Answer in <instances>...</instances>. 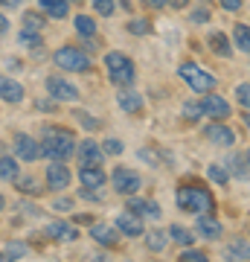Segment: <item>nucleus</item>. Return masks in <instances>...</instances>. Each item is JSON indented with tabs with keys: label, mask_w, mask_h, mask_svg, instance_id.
<instances>
[{
	"label": "nucleus",
	"mask_w": 250,
	"mask_h": 262,
	"mask_svg": "<svg viewBox=\"0 0 250 262\" xmlns=\"http://www.w3.org/2000/svg\"><path fill=\"white\" fill-rule=\"evenodd\" d=\"M177 207H180L184 213H213L215 198L204 184L192 181V184H180V187H177Z\"/></svg>",
	"instance_id": "f257e3e1"
},
{
	"label": "nucleus",
	"mask_w": 250,
	"mask_h": 262,
	"mask_svg": "<svg viewBox=\"0 0 250 262\" xmlns=\"http://www.w3.org/2000/svg\"><path fill=\"white\" fill-rule=\"evenodd\" d=\"M76 151V137L67 128H47L41 140V158L67 160Z\"/></svg>",
	"instance_id": "f03ea898"
},
{
	"label": "nucleus",
	"mask_w": 250,
	"mask_h": 262,
	"mask_svg": "<svg viewBox=\"0 0 250 262\" xmlns=\"http://www.w3.org/2000/svg\"><path fill=\"white\" fill-rule=\"evenodd\" d=\"M105 67H108V79H111L113 84H120V88H128V84H134V79H137L134 61H131L128 56L117 53V50L105 53Z\"/></svg>",
	"instance_id": "7ed1b4c3"
},
{
	"label": "nucleus",
	"mask_w": 250,
	"mask_h": 262,
	"mask_svg": "<svg viewBox=\"0 0 250 262\" xmlns=\"http://www.w3.org/2000/svg\"><path fill=\"white\" fill-rule=\"evenodd\" d=\"M177 76L184 79L189 88H192L195 94H207V91H215V76L207 73L204 67L192 64V61H184V64L177 67Z\"/></svg>",
	"instance_id": "20e7f679"
},
{
	"label": "nucleus",
	"mask_w": 250,
	"mask_h": 262,
	"mask_svg": "<svg viewBox=\"0 0 250 262\" xmlns=\"http://www.w3.org/2000/svg\"><path fill=\"white\" fill-rule=\"evenodd\" d=\"M53 61H56L61 70H70V73H84V70H90V58L84 56V50H76V47H58Z\"/></svg>",
	"instance_id": "39448f33"
},
{
	"label": "nucleus",
	"mask_w": 250,
	"mask_h": 262,
	"mask_svg": "<svg viewBox=\"0 0 250 262\" xmlns=\"http://www.w3.org/2000/svg\"><path fill=\"white\" fill-rule=\"evenodd\" d=\"M111 184H113V189H117L120 195H137V189L143 187L137 172H131V169H125V166H117V169H113Z\"/></svg>",
	"instance_id": "423d86ee"
},
{
	"label": "nucleus",
	"mask_w": 250,
	"mask_h": 262,
	"mask_svg": "<svg viewBox=\"0 0 250 262\" xmlns=\"http://www.w3.org/2000/svg\"><path fill=\"white\" fill-rule=\"evenodd\" d=\"M76 158H79V163L82 166H102V160H105V151H102V146L96 140H79V146H76V151H73Z\"/></svg>",
	"instance_id": "0eeeda50"
},
{
	"label": "nucleus",
	"mask_w": 250,
	"mask_h": 262,
	"mask_svg": "<svg viewBox=\"0 0 250 262\" xmlns=\"http://www.w3.org/2000/svg\"><path fill=\"white\" fill-rule=\"evenodd\" d=\"M47 91H50V96H53L56 102H76V99H79L76 84H70L67 79H61V76H47Z\"/></svg>",
	"instance_id": "6e6552de"
},
{
	"label": "nucleus",
	"mask_w": 250,
	"mask_h": 262,
	"mask_svg": "<svg viewBox=\"0 0 250 262\" xmlns=\"http://www.w3.org/2000/svg\"><path fill=\"white\" fill-rule=\"evenodd\" d=\"M15 155H18V160H27V163H32V160L41 158V143L35 140V137H29V134H15Z\"/></svg>",
	"instance_id": "1a4fd4ad"
},
{
	"label": "nucleus",
	"mask_w": 250,
	"mask_h": 262,
	"mask_svg": "<svg viewBox=\"0 0 250 262\" xmlns=\"http://www.w3.org/2000/svg\"><path fill=\"white\" fill-rule=\"evenodd\" d=\"M47 187L50 189H67L70 187V169L61 160H50L47 166Z\"/></svg>",
	"instance_id": "9d476101"
},
{
	"label": "nucleus",
	"mask_w": 250,
	"mask_h": 262,
	"mask_svg": "<svg viewBox=\"0 0 250 262\" xmlns=\"http://www.w3.org/2000/svg\"><path fill=\"white\" fill-rule=\"evenodd\" d=\"M201 105H204V114L213 117V120H227V117H230V105L224 102V96H218L215 91H207Z\"/></svg>",
	"instance_id": "9b49d317"
},
{
	"label": "nucleus",
	"mask_w": 250,
	"mask_h": 262,
	"mask_svg": "<svg viewBox=\"0 0 250 262\" xmlns=\"http://www.w3.org/2000/svg\"><path fill=\"white\" fill-rule=\"evenodd\" d=\"M195 230H198V236L201 239H218L221 236V225H218V219L210 213H198V219H195Z\"/></svg>",
	"instance_id": "f8f14e48"
},
{
	"label": "nucleus",
	"mask_w": 250,
	"mask_h": 262,
	"mask_svg": "<svg viewBox=\"0 0 250 262\" xmlns=\"http://www.w3.org/2000/svg\"><path fill=\"white\" fill-rule=\"evenodd\" d=\"M117 230H120V236H143V219L125 210L117 215Z\"/></svg>",
	"instance_id": "ddd939ff"
},
{
	"label": "nucleus",
	"mask_w": 250,
	"mask_h": 262,
	"mask_svg": "<svg viewBox=\"0 0 250 262\" xmlns=\"http://www.w3.org/2000/svg\"><path fill=\"white\" fill-rule=\"evenodd\" d=\"M204 137L210 143H215V146H233L236 143V134H233V128H227L224 122H213V125H207Z\"/></svg>",
	"instance_id": "4468645a"
},
{
	"label": "nucleus",
	"mask_w": 250,
	"mask_h": 262,
	"mask_svg": "<svg viewBox=\"0 0 250 262\" xmlns=\"http://www.w3.org/2000/svg\"><path fill=\"white\" fill-rule=\"evenodd\" d=\"M0 99L9 105H18L24 99V84L9 79V76H0Z\"/></svg>",
	"instance_id": "2eb2a0df"
},
{
	"label": "nucleus",
	"mask_w": 250,
	"mask_h": 262,
	"mask_svg": "<svg viewBox=\"0 0 250 262\" xmlns=\"http://www.w3.org/2000/svg\"><path fill=\"white\" fill-rule=\"evenodd\" d=\"M79 181H82V187H87V189H102L108 178H105L102 166H82L79 169Z\"/></svg>",
	"instance_id": "dca6fc26"
},
{
	"label": "nucleus",
	"mask_w": 250,
	"mask_h": 262,
	"mask_svg": "<svg viewBox=\"0 0 250 262\" xmlns=\"http://www.w3.org/2000/svg\"><path fill=\"white\" fill-rule=\"evenodd\" d=\"M117 102H120V108L125 114H140V111H143V96H140L137 91H128V88H122V91H120Z\"/></svg>",
	"instance_id": "f3484780"
},
{
	"label": "nucleus",
	"mask_w": 250,
	"mask_h": 262,
	"mask_svg": "<svg viewBox=\"0 0 250 262\" xmlns=\"http://www.w3.org/2000/svg\"><path fill=\"white\" fill-rule=\"evenodd\" d=\"M90 236L99 245H105V248H113V245L120 242V230H117V227H108V225H93Z\"/></svg>",
	"instance_id": "a211bd4d"
},
{
	"label": "nucleus",
	"mask_w": 250,
	"mask_h": 262,
	"mask_svg": "<svg viewBox=\"0 0 250 262\" xmlns=\"http://www.w3.org/2000/svg\"><path fill=\"white\" fill-rule=\"evenodd\" d=\"M47 233L53 236V239H64V242L79 239V230H76L73 225H67V222H50V225H47Z\"/></svg>",
	"instance_id": "6ab92c4d"
},
{
	"label": "nucleus",
	"mask_w": 250,
	"mask_h": 262,
	"mask_svg": "<svg viewBox=\"0 0 250 262\" xmlns=\"http://www.w3.org/2000/svg\"><path fill=\"white\" fill-rule=\"evenodd\" d=\"M38 3H41V12L44 15H50V18H56V20L67 18V12H70V3L67 0H38Z\"/></svg>",
	"instance_id": "aec40b11"
},
{
	"label": "nucleus",
	"mask_w": 250,
	"mask_h": 262,
	"mask_svg": "<svg viewBox=\"0 0 250 262\" xmlns=\"http://www.w3.org/2000/svg\"><path fill=\"white\" fill-rule=\"evenodd\" d=\"M210 47H213L215 56H221V58H230L233 56L230 44H227V38H224L221 32H210Z\"/></svg>",
	"instance_id": "412c9836"
},
{
	"label": "nucleus",
	"mask_w": 250,
	"mask_h": 262,
	"mask_svg": "<svg viewBox=\"0 0 250 262\" xmlns=\"http://www.w3.org/2000/svg\"><path fill=\"white\" fill-rule=\"evenodd\" d=\"M169 245V233L166 230H151V233H146V248L148 251H163V248H166Z\"/></svg>",
	"instance_id": "4be33fe9"
},
{
	"label": "nucleus",
	"mask_w": 250,
	"mask_h": 262,
	"mask_svg": "<svg viewBox=\"0 0 250 262\" xmlns=\"http://www.w3.org/2000/svg\"><path fill=\"white\" fill-rule=\"evenodd\" d=\"M76 32H79V35H84V38H93L96 35V20L93 18H87V15H76Z\"/></svg>",
	"instance_id": "5701e85b"
},
{
	"label": "nucleus",
	"mask_w": 250,
	"mask_h": 262,
	"mask_svg": "<svg viewBox=\"0 0 250 262\" xmlns=\"http://www.w3.org/2000/svg\"><path fill=\"white\" fill-rule=\"evenodd\" d=\"M233 38H236V47H239V53H250V32H247V24H236V29H233Z\"/></svg>",
	"instance_id": "b1692460"
},
{
	"label": "nucleus",
	"mask_w": 250,
	"mask_h": 262,
	"mask_svg": "<svg viewBox=\"0 0 250 262\" xmlns=\"http://www.w3.org/2000/svg\"><path fill=\"white\" fill-rule=\"evenodd\" d=\"M18 178V160L15 158H0V181H15Z\"/></svg>",
	"instance_id": "393cba45"
},
{
	"label": "nucleus",
	"mask_w": 250,
	"mask_h": 262,
	"mask_svg": "<svg viewBox=\"0 0 250 262\" xmlns=\"http://www.w3.org/2000/svg\"><path fill=\"white\" fill-rule=\"evenodd\" d=\"M169 239H175L177 245H192V239L195 236L186 230V227H180V225H172L169 227Z\"/></svg>",
	"instance_id": "a878e982"
},
{
	"label": "nucleus",
	"mask_w": 250,
	"mask_h": 262,
	"mask_svg": "<svg viewBox=\"0 0 250 262\" xmlns=\"http://www.w3.org/2000/svg\"><path fill=\"white\" fill-rule=\"evenodd\" d=\"M12 184H18V189L24 195H38V192H41V189H38V181L32 178V175H29V178H15Z\"/></svg>",
	"instance_id": "bb28decb"
},
{
	"label": "nucleus",
	"mask_w": 250,
	"mask_h": 262,
	"mask_svg": "<svg viewBox=\"0 0 250 262\" xmlns=\"http://www.w3.org/2000/svg\"><path fill=\"white\" fill-rule=\"evenodd\" d=\"M207 178H210V181H215L218 187H224V184L230 181V175L224 172V166H221V163H213V166L207 169Z\"/></svg>",
	"instance_id": "cd10ccee"
},
{
	"label": "nucleus",
	"mask_w": 250,
	"mask_h": 262,
	"mask_svg": "<svg viewBox=\"0 0 250 262\" xmlns=\"http://www.w3.org/2000/svg\"><path fill=\"white\" fill-rule=\"evenodd\" d=\"M24 24H27V29L41 32V29L47 27V18H44V15H38V12H27V15H24Z\"/></svg>",
	"instance_id": "c85d7f7f"
},
{
	"label": "nucleus",
	"mask_w": 250,
	"mask_h": 262,
	"mask_svg": "<svg viewBox=\"0 0 250 262\" xmlns=\"http://www.w3.org/2000/svg\"><path fill=\"white\" fill-rule=\"evenodd\" d=\"M201 117H204V105L201 102H192V99H189V102L184 105V120H201Z\"/></svg>",
	"instance_id": "c756f323"
},
{
	"label": "nucleus",
	"mask_w": 250,
	"mask_h": 262,
	"mask_svg": "<svg viewBox=\"0 0 250 262\" xmlns=\"http://www.w3.org/2000/svg\"><path fill=\"white\" fill-rule=\"evenodd\" d=\"M233 172H236L241 181H247V151H241V155L233 158Z\"/></svg>",
	"instance_id": "7c9ffc66"
},
{
	"label": "nucleus",
	"mask_w": 250,
	"mask_h": 262,
	"mask_svg": "<svg viewBox=\"0 0 250 262\" xmlns=\"http://www.w3.org/2000/svg\"><path fill=\"white\" fill-rule=\"evenodd\" d=\"M90 6H93L96 12H99L102 18H111L113 9H117V3H113V0H90Z\"/></svg>",
	"instance_id": "2f4dec72"
},
{
	"label": "nucleus",
	"mask_w": 250,
	"mask_h": 262,
	"mask_svg": "<svg viewBox=\"0 0 250 262\" xmlns=\"http://www.w3.org/2000/svg\"><path fill=\"white\" fill-rule=\"evenodd\" d=\"M128 32H131V35H148V32H151V24L143 20V18H134L128 24Z\"/></svg>",
	"instance_id": "473e14b6"
},
{
	"label": "nucleus",
	"mask_w": 250,
	"mask_h": 262,
	"mask_svg": "<svg viewBox=\"0 0 250 262\" xmlns=\"http://www.w3.org/2000/svg\"><path fill=\"white\" fill-rule=\"evenodd\" d=\"M180 259H184V262H207V259H210V256H207L204 251H192V248L186 245V251L180 253Z\"/></svg>",
	"instance_id": "72a5a7b5"
},
{
	"label": "nucleus",
	"mask_w": 250,
	"mask_h": 262,
	"mask_svg": "<svg viewBox=\"0 0 250 262\" xmlns=\"http://www.w3.org/2000/svg\"><path fill=\"white\" fill-rule=\"evenodd\" d=\"M20 44H29V47H41V35L35 29H24L20 32Z\"/></svg>",
	"instance_id": "f704fd0d"
},
{
	"label": "nucleus",
	"mask_w": 250,
	"mask_h": 262,
	"mask_svg": "<svg viewBox=\"0 0 250 262\" xmlns=\"http://www.w3.org/2000/svg\"><path fill=\"white\" fill-rule=\"evenodd\" d=\"M76 120L82 122L87 131H96V128H99V120H93L90 114H84V111H76Z\"/></svg>",
	"instance_id": "c9c22d12"
},
{
	"label": "nucleus",
	"mask_w": 250,
	"mask_h": 262,
	"mask_svg": "<svg viewBox=\"0 0 250 262\" xmlns=\"http://www.w3.org/2000/svg\"><path fill=\"white\" fill-rule=\"evenodd\" d=\"M24 253H27V248H24V245H9V248L0 253V256H3V259H20Z\"/></svg>",
	"instance_id": "e433bc0d"
},
{
	"label": "nucleus",
	"mask_w": 250,
	"mask_h": 262,
	"mask_svg": "<svg viewBox=\"0 0 250 262\" xmlns=\"http://www.w3.org/2000/svg\"><path fill=\"white\" fill-rule=\"evenodd\" d=\"M128 198H131V201H128V210H131V213H134V215H143V213H146L148 201H143V198H134V195H128Z\"/></svg>",
	"instance_id": "4c0bfd02"
},
{
	"label": "nucleus",
	"mask_w": 250,
	"mask_h": 262,
	"mask_svg": "<svg viewBox=\"0 0 250 262\" xmlns=\"http://www.w3.org/2000/svg\"><path fill=\"white\" fill-rule=\"evenodd\" d=\"M102 151H105V155H122V143L111 137V140L102 143Z\"/></svg>",
	"instance_id": "58836bf2"
},
{
	"label": "nucleus",
	"mask_w": 250,
	"mask_h": 262,
	"mask_svg": "<svg viewBox=\"0 0 250 262\" xmlns=\"http://www.w3.org/2000/svg\"><path fill=\"white\" fill-rule=\"evenodd\" d=\"M250 84L247 82H241L239 84V88H236V96H239V105H241V108H247V99H250Z\"/></svg>",
	"instance_id": "ea45409f"
},
{
	"label": "nucleus",
	"mask_w": 250,
	"mask_h": 262,
	"mask_svg": "<svg viewBox=\"0 0 250 262\" xmlns=\"http://www.w3.org/2000/svg\"><path fill=\"white\" fill-rule=\"evenodd\" d=\"M230 256L247 259V242H233V245H230Z\"/></svg>",
	"instance_id": "a19ab883"
},
{
	"label": "nucleus",
	"mask_w": 250,
	"mask_h": 262,
	"mask_svg": "<svg viewBox=\"0 0 250 262\" xmlns=\"http://www.w3.org/2000/svg\"><path fill=\"white\" fill-rule=\"evenodd\" d=\"M18 210H20L24 215H29V219H35V215H41V207L29 204V201H20V204H18Z\"/></svg>",
	"instance_id": "79ce46f5"
},
{
	"label": "nucleus",
	"mask_w": 250,
	"mask_h": 262,
	"mask_svg": "<svg viewBox=\"0 0 250 262\" xmlns=\"http://www.w3.org/2000/svg\"><path fill=\"white\" fill-rule=\"evenodd\" d=\"M140 158L148 160L151 166H160V158H157V151H154V149H140Z\"/></svg>",
	"instance_id": "37998d69"
},
{
	"label": "nucleus",
	"mask_w": 250,
	"mask_h": 262,
	"mask_svg": "<svg viewBox=\"0 0 250 262\" xmlns=\"http://www.w3.org/2000/svg\"><path fill=\"white\" fill-rule=\"evenodd\" d=\"M210 20V12L207 9H195L192 12V24H207Z\"/></svg>",
	"instance_id": "c03bdc74"
},
{
	"label": "nucleus",
	"mask_w": 250,
	"mask_h": 262,
	"mask_svg": "<svg viewBox=\"0 0 250 262\" xmlns=\"http://www.w3.org/2000/svg\"><path fill=\"white\" fill-rule=\"evenodd\" d=\"M35 108L38 111H56V99H38Z\"/></svg>",
	"instance_id": "a18cd8bd"
},
{
	"label": "nucleus",
	"mask_w": 250,
	"mask_h": 262,
	"mask_svg": "<svg viewBox=\"0 0 250 262\" xmlns=\"http://www.w3.org/2000/svg\"><path fill=\"white\" fill-rule=\"evenodd\" d=\"M221 6H224L227 12H239L244 3H241V0H221Z\"/></svg>",
	"instance_id": "49530a36"
},
{
	"label": "nucleus",
	"mask_w": 250,
	"mask_h": 262,
	"mask_svg": "<svg viewBox=\"0 0 250 262\" xmlns=\"http://www.w3.org/2000/svg\"><path fill=\"white\" fill-rule=\"evenodd\" d=\"M79 195L87 198V201H102V195H99V192H93V189H87V187H84L82 192H79Z\"/></svg>",
	"instance_id": "de8ad7c7"
},
{
	"label": "nucleus",
	"mask_w": 250,
	"mask_h": 262,
	"mask_svg": "<svg viewBox=\"0 0 250 262\" xmlns=\"http://www.w3.org/2000/svg\"><path fill=\"white\" fill-rule=\"evenodd\" d=\"M146 215H151V219H160V207L154 204V201H148V207H146Z\"/></svg>",
	"instance_id": "09e8293b"
},
{
	"label": "nucleus",
	"mask_w": 250,
	"mask_h": 262,
	"mask_svg": "<svg viewBox=\"0 0 250 262\" xmlns=\"http://www.w3.org/2000/svg\"><path fill=\"white\" fill-rule=\"evenodd\" d=\"M53 207H56V210H70V207H73V201H70V198H58Z\"/></svg>",
	"instance_id": "8fccbe9b"
},
{
	"label": "nucleus",
	"mask_w": 250,
	"mask_h": 262,
	"mask_svg": "<svg viewBox=\"0 0 250 262\" xmlns=\"http://www.w3.org/2000/svg\"><path fill=\"white\" fill-rule=\"evenodd\" d=\"M143 3H146V6H151V9H163L169 0H143Z\"/></svg>",
	"instance_id": "3c124183"
},
{
	"label": "nucleus",
	"mask_w": 250,
	"mask_h": 262,
	"mask_svg": "<svg viewBox=\"0 0 250 262\" xmlns=\"http://www.w3.org/2000/svg\"><path fill=\"white\" fill-rule=\"evenodd\" d=\"M6 29H9V20L0 15V35H6Z\"/></svg>",
	"instance_id": "603ef678"
},
{
	"label": "nucleus",
	"mask_w": 250,
	"mask_h": 262,
	"mask_svg": "<svg viewBox=\"0 0 250 262\" xmlns=\"http://www.w3.org/2000/svg\"><path fill=\"white\" fill-rule=\"evenodd\" d=\"M113 3H120V6H122V9H125V12H131V6H134L131 0H113Z\"/></svg>",
	"instance_id": "864d4df0"
},
{
	"label": "nucleus",
	"mask_w": 250,
	"mask_h": 262,
	"mask_svg": "<svg viewBox=\"0 0 250 262\" xmlns=\"http://www.w3.org/2000/svg\"><path fill=\"white\" fill-rule=\"evenodd\" d=\"M0 3H3V6H18L20 0H0Z\"/></svg>",
	"instance_id": "5fc2aeb1"
},
{
	"label": "nucleus",
	"mask_w": 250,
	"mask_h": 262,
	"mask_svg": "<svg viewBox=\"0 0 250 262\" xmlns=\"http://www.w3.org/2000/svg\"><path fill=\"white\" fill-rule=\"evenodd\" d=\"M3 204H6V201H3V195H0V210H3Z\"/></svg>",
	"instance_id": "6e6d98bb"
},
{
	"label": "nucleus",
	"mask_w": 250,
	"mask_h": 262,
	"mask_svg": "<svg viewBox=\"0 0 250 262\" xmlns=\"http://www.w3.org/2000/svg\"><path fill=\"white\" fill-rule=\"evenodd\" d=\"M67 3H79V0H67Z\"/></svg>",
	"instance_id": "4d7b16f0"
}]
</instances>
